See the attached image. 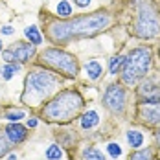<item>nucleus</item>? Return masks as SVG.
Listing matches in <instances>:
<instances>
[{"mask_svg": "<svg viewBox=\"0 0 160 160\" xmlns=\"http://www.w3.org/2000/svg\"><path fill=\"white\" fill-rule=\"evenodd\" d=\"M112 17L107 11H96L92 15H81L66 20H52L46 28V37L52 44H64L72 39L94 37L111 28Z\"/></svg>", "mask_w": 160, "mask_h": 160, "instance_id": "f257e3e1", "label": "nucleus"}, {"mask_svg": "<svg viewBox=\"0 0 160 160\" xmlns=\"http://www.w3.org/2000/svg\"><path fill=\"white\" fill-rule=\"evenodd\" d=\"M85 109V98L76 88H64L61 92L53 94L52 99L44 103L41 109V118L48 123H70L74 122L81 111Z\"/></svg>", "mask_w": 160, "mask_h": 160, "instance_id": "f03ea898", "label": "nucleus"}, {"mask_svg": "<svg viewBox=\"0 0 160 160\" xmlns=\"http://www.w3.org/2000/svg\"><path fill=\"white\" fill-rule=\"evenodd\" d=\"M57 87V78L55 74L48 72L46 68H35L32 70L26 81H24V92L20 96V101L30 107H39L44 99H48Z\"/></svg>", "mask_w": 160, "mask_h": 160, "instance_id": "7ed1b4c3", "label": "nucleus"}, {"mask_svg": "<svg viewBox=\"0 0 160 160\" xmlns=\"http://www.w3.org/2000/svg\"><path fill=\"white\" fill-rule=\"evenodd\" d=\"M153 64V52L147 46H136L125 55V63L122 68V83L127 87H136L149 74Z\"/></svg>", "mask_w": 160, "mask_h": 160, "instance_id": "20e7f679", "label": "nucleus"}, {"mask_svg": "<svg viewBox=\"0 0 160 160\" xmlns=\"http://www.w3.org/2000/svg\"><path fill=\"white\" fill-rule=\"evenodd\" d=\"M37 64L52 70L53 74H61L63 78H68V79H74L79 74V63L76 55L57 46L42 50L37 57Z\"/></svg>", "mask_w": 160, "mask_h": 160, "instance_id": "39448f33", "label": "nucleus"}, {"mask_svg": "<svg viewBox=\"0 0 160 160\" xmlns=\"http://www.w3.org/2000/svg\"><path fill=\"white\" fill-rule=\"evenodd\" d=\"M131 32L142 41H153L160 37V13L153 2L144 0L138 4Z\"/></svg>", "mask_w": 160, "mask_h": 160, "instance_id": "423d86ee", "label": "nucleus"}, {"mask_svg": "<svg viewBox=\"0 0 160 160\" xmlns=\"http://www.w3.org/2000/svg\"><path fill=\"white\" fill-rule=\"evenodd\" d=\"M103 105L114 116H123L127 109V90L118 83L109 85L103 92Z\"/></svg>", "mask_w": 160, "mask_h": 160, "instance_id": "0eeeda50", "label": "nucleus"}, {"mask_svg": "<svg viewBox=\"0 0 160 160\" xmlns=\"http://www.w3.org/2000/svg\"><path fill=\"white\" fill-rule=\"evenodd\" d=\"M35 57V44L32 42H15L8 50H2L4 63H28Z\"/></svg>", "mask_w": 160, "mask_h": 160, "instance_id": "6e6552de", "label": "nucleus"}, {"mask_svg": "<svg viewBox=\"0 0 160 160\" xmlns=\"http://www.w3.org/2000/svg\"><path fill=\"white\" fill-rule=\"evenodd\" d=\"M136 116L145 125H160V103L158 105H138Z\"/></svg>", "mask_w": 160, "mask_h": 160, "instance_id": "1a4fd4ad", "label": "nucleus"}, {"mask_svg": "<svg viewBox=\"0 0 160 160\" xmlns=\"http://www.w3.org/2000/svg\"><path fill=\"white\" fill-rule=\"evenodd\" d=\"M4 132H6L8 140L13 145L22 144V142L28 138V129L24 127V125H20L18 122H9V123L6 125V129H4Z\"/></svg>", "mask_w": 160, "mask_h": 160, "instance_id": "9d476101", "label": "nucleus"}, {"mask_svg": "<svg viewBox=\"0 0 160 160\" xmlns=\"http://www.w3.org/2000/svg\"><path fill=\"white\" fill-rule=\"evenodd\" d=\"M158 90H160L158 79H153V78H149V79L142 81V83L138 85V88H136V96H138V99H140V98L151 96V94H155V92H158Z\"/></svg>", "mask_w": 160, "mask_h": 160, "instance_id": "9b49d317", "label": "nucleus"}, {"mask_svg": "<svg viewBox=\"0 0 160 160\" xmlns=\"http://www.w3.org/2000/svg\"><path fill=\"white\" fill-rule=\"evenodd\" d=\"M79 123H81V129L90 131V129H94L98 123H99V114H98L96 111H87L79 118Z\"/></svg>", "mask_w": 160, "mask_h": 160, "instance_id": "f8f14e48", "label": "nucleus"}, {"mask_svg": "<svg viewBox=\"0 0 160 160\" xmlns=\"http://www.w3.org/2000/svg\"><path fill=\"white\" fill-rule=\"evenodd\" d=\"M85 72H87V78L90 81H98L101 78V74H103V66H101L99 61L92 59V61H88L85 64Z\"/></svg>", "mask_w": 160, "mask_h": 160, "instance_id": "ddd939ff", "label": "nucleus"}, {"mask_svg": "<svg viewBox=\"0 0 160 160\" xmlns=\"http://www.w3.org/2000/svg\"><path fill=\"white\" fill-rule=\"evenodd\" d=\"M20 70V63H4L0 66V74H2V79L9 81L17 72Z\"/></svg>", "mask_w": 160, "mask_h": 160, "instance_id": "4468645a", "label": "nucleus"}, {"mask_svg": "<svg viewBox=\"0 0 160 160\" xmlns=\"http://www.w3.org/2000/svg\"><path fill=\"white\" fill-rule=\"evenodd\" d=\"M24 35H26V39L35 44V46H39V44H42V35H41V30L37 28V26H28L26 30H24Z\"/></svg>", "mask_w": 160, "mask_h": 160, "instance_id": "2eb2a0df", "label": "nucleus"}, {"mask_svg": "<svg viewBox=\"0 0 160 160\" xmlns=\"http://www.w3.org/2000/svg\"><path fill=\"white\" fill-rule=\"evenodd\" d=\"M127 144L131 145V149H140L144 144V134L140 131H129L127 132Z\"/></svg>", "mask_w": 160, "mask_h": 160, "instance_id": "dca6fc26", "label": "nucleus"}, {"mask_svg": "<svg viewBox=\"0 0 160 160\" xmlns=\"http://www.w3.org/2000/svg\"><path fill=\"white\" fill-rule=\"evenodd\" d=\"M123 63H125V55H122V53L114 55L111 61H109V72H111L112 76L120 74V72H122V68H123Z\"/></svg>", "mask_w": 160, "mask_h": 160, "instance_id": "f3484780", "label": "nucleus"}, {"mask_svg": "<svg viewBox=\"0 0 160 160\" xmlns=\"http://www.w3.org/2000/svg\"><path fill=\"white\" fill-rule=\"evenodd\" d=\"M55 13L61 17V18H70L72 17V6L68 0H59L57 8H55Z\"/></svg>", "mask_w": 160, "mask_h": 160, "instance_id": "a211bd4d", "label": "nucleus"}, {"mask_svg": "<svg viewBox=\"0 0 160 160\" xmlns=\"http://www.w3.org/2000/svg\"><path fill=\"white\" fill-rule=\"evenodd\" d=\"M129 160H153L151 149H132V153L129 155Z\"/></svg>", "mask_w": 160, "mask_h": 160, "instance_id": "6ab92c4d", "label": "nucleus"}, {"mask_svg": "<svg viewBox=\"0 0 160 160\" xmlns=\"http://www.w3.org/2000/svg\"><path fill=\"white\" fill-rule=\"evenodd\" d=\"M44 157H46L48 160H61V158H63V149H61V145H57V144L48 145V149H46Z\"/></svg>", "mask_w": 160, "mask_h": 160, "instance_id": "aec40b11", "label": "nucleus"}, {"mask_svg": "<svg viewBox=\"0 0 160 160\" xmlns=\"http://www.w3.org/2000/svg\"><path fill=\"white\" fill-rule=\"evenodd\" d=\"M83 158L85 160H105V157H103V153L99 149H96V147H85Z\"/></svg>", "mask_w": 160, "mask_h": 160, "instance_id": "412c9836", "label": "nucleus"}, {"mask_svg": "<svg viewBox=\"0 0 160 160\" xmlns=\"http://www.w3.org/2000/svg\"><path fill=\"white\" fill-rule=\"evenodd\" d=\"M11 142L8 140V136H6V132H4V129L0 131V158L2 157H6L9 151H11Z\"/></svg>", "mask_w": 160, "mask_h": 160, "instance_id": "4be33fe9", "label": "nucleus"}, {"mask_svg": "<svg viewBox=\"0 0 160 160\" xmlns=\"http://www.w3.org/2000/svg\"><path fill=\"white\" fill-rule=\"evenodd\" d=\"M160 103V90L151 94V96H145L138 99V105H158Z\"/></svg>", "mask_w": 160, "mask_h": 160, "instance_id": "5701e85b", "label": "nucleus"}, {"mask_svg": "<svg viewBox=\"0 0 160 160\" xmlns=\"http://www.w3.org/2000/svg\"><path fill=\"white\" fill-rule=\"evenodd\" d=\"M4 118H6L8 122H20L22 118H26V112L24 111H9Z\"/></svg>", "mask_w": 160, "mask_h": 160, "instance_id": "b1692460", "label": "nucleus"}, {"mask_svg": "<svg viewBox=\"0 0 160 160\" xmlns=\"http://www.w3.org/2000/svg\"><path fill=\"white\" fill-rule=\"evenodd\" d=\"M107 153L111 155L112 158H120V157H122V147H120V144L111 142V144L107 145Z\"/></svg>", "mask_w": 160, "mask_h": 160, "instance_id": "393cba45", "label": "nucleus"}, {"mask_svg": "<svg viewBox=\"0 0 160 160\" xmlns=\"http://www.w3.org/2000/svg\"><path fill=\"white\" fill-rule=\"evenodd\" d=\"M13 32H15V30H13L11 26H2V28H0V33H2V35H13Z\"/></svg>", "mask_w": 160, "mask_h": 160, "instance_id": "a878e982", "label": "nucleus"}, {"mask_svg": "<svg viewBox=\"0 0 160 160\" xmlns=\"http://www.w3.org/2000/svg\"><path fill=\"white\" fill-rule=\"evenodd\" d=\"M74 2H76V6H78V8H88L92 0H74Z\"/></svg>", "mask_w": 160, "mask_h": 160, "instance_id": "bb28decb", "label": "nucleus"}, {"mask_svg": "<svg viewBox=\"0 0 160 160\" xmlns=\"http://www.w3.org/2000/svg\"><path fill=\"white\" fill-rule=\"evenodd\" d=\"M37 123H39V122H37V118H30L26 125H28V129H35V127H37Z\"/></svg>", "mask_w": 160, "mask_h": 160, "instance_id": "cd10ccee", "label": "nucleus"}, {"mask_svg": "<svg viewBox=\"0 0 160 160\" xmlns=\"http://www.w3.org/2000/svg\"><path fill=\"white\" fill-rule=\"evenodd\" d=\"M155 144H157V147L160 149V129L155 132Z\"/></svg>", "mask_w": 160, "mask_h": 160, "instance_id": "c85d7f7f", "label": "nucleus"}, {"mask_svg": "<svg viewBox=\"0 0 160 160\" xmlns=\"http://www.w3.org/2000/svg\"><path fill=\"white\" fill-rule=\"evenodd\" d=\"M8 160H17V155H9V157H8Z\"/></svg>", "mask_w": 160, "mask_h": 160, "instance_id": "c756f323", "label": "nucleus"}, {"mask_svg": "<svg viewBox=\"0 0 160 160\" xmlns=\"http://www.w3.org/2000/svg\"><path fill=\"white\" fill-rule=\"evenodd\" d=\"M0 52H2V41H0Z\"/></svg>", "mask_w": 160, "mask_h": 160, "instance_id": "7c9ffc66", "label": "nucleus"}, {"mask_svg": "<svg viewBox=\"0 0 160 160\" xmlns=\"http://www.w3.org/2000/svg\"><path fill=\"white\" fill-rule=\"evenodd\" d=\"M158 59H160V46H158Z\"/></svg>", "mask_w": 160, "mask_h": 160, "instance_id": "2f4dec72", "label": "nucleus"}]
</instances>
